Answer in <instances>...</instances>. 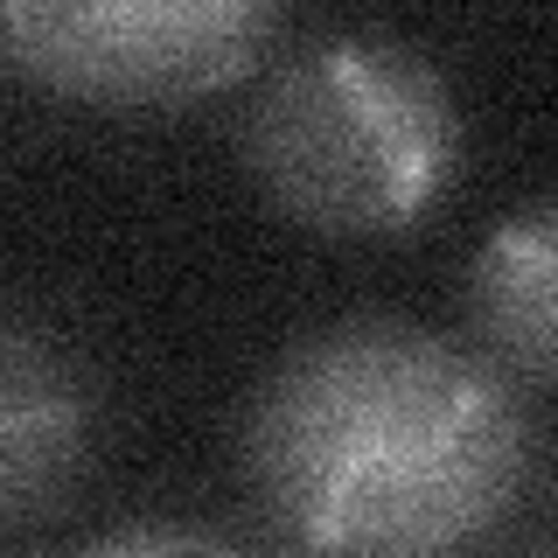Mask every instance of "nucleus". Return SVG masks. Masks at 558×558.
<instances>
[{
  "label": "nucleus",
  "instance_id": "nucleus-1",
  "mask_svg": "<svg viewBox=\"0 0 558 558\" xmlns=\"http://www.w3.org/2000/svg\"><path fill=\"white\" fill-rule=\"evenodd\" d=\"M244 482L307 558H461L537 475V418L482 349L398 314L293 342L244 405Z\"/></svg>",
  "mask_w": 558,
  "mask_h": 558
},
{
  "label": "nucleus",
  "instance_id": "nucleus-2",
  "mask_svg": "<svg viewBox=\"0 0 558 558\" xmlns=\"http://www.w3.org/2000/svg\"><path fill=\"white\" fill-rule=\"evenodd\" d=\"M244 161L272 209L322 238L412 231L461 168V105L398 35H314L258 84Z\"/></svg>",
  "mask_w": 558,
  "mask_h": 558
},
{
  "label": "nucleus",
  "instance_id": "nucleus-3",
  "mask_svg": "<svg viewBox=\"0 0 558 558\" xmlns=\"http://www.w3.org/2000/svg\"><path fill=\"white\" fill-rule=\"evenodd\" d=\"M272 28L252 0H8L0 63L84 105H182L238 84Z\"/></svg>",
  "mask_w": 558,
  "mask_h": 558
},
{
  "label": "nucleus",
  "instance_id": "nucleus-4",
  "mask_svg": "<svg viewBox=\"0 0 558 558\" xmlns=\"http://www.w3.org/2000/svg\"><path fill=\"white\" fill-rule=\"evenodd\" d=\"M98 447L92 377L43 322L0 307V523L63 510Z\"/></svg>",
  "mask_w": 558,
  "mask_h": 558
},
{
  "label": "nucleus",
  "instance_id": "nucleus-5",
  "mask_svg": "<svg viewBox=\"0 0 558 558\" xmlns=\"http://www.w3.org/2000/svg\"><path fill=\"white\" fill-rule=\"evenodd\" d=\"M551 279H558V209L537 196L482 244L468 272V314L482 328V356L537 398L551 384Z\"/></svg>",
  "mask_w": 558,
  "mask_h": 558
},
{
  "label": "nucleus",
  "instance_id": "nucleus-6",
  "mask_svg": "<svg viewBox=\"0 0 558 558\" xmlns=\"http://www.w3.org/2000/svg\"><path fill=\"white\" fill-rule=\"evenodd\" d=\"M70 558H279V551L244 545V537L209 531V523H133V531H112Z\"/></svg>",
  "mask_w": 558,
  "mask_h": 558
},
{
  "label": "nucleus",
  "instance_id": "nucleus-7",
  "mask_svg": "<svg viewBox=\"0 0 558 558\" xmlns=\"http://www.w3.org/2000/svg\"><path fill=\"white\" fill-rule=\"evenodd\" d=\"M502 558H551V545L537 537V545H517V551H502Z\"/></svg>",
  "mask_w": 558,
  "mask_h": 558
}]
</instances>
